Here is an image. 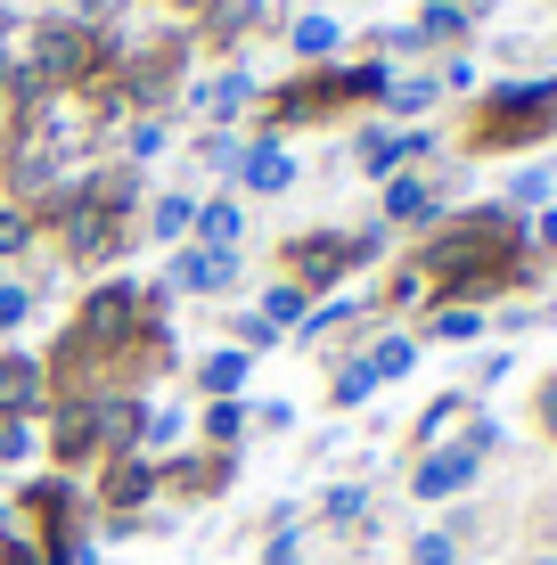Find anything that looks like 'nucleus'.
Instances as JSON below:
<instances>
[{"label":"nucleus","instance_id":"22","mask_svg":"<svg viewBox=\"0 0 557 565\" xmlns=\"http://www.w3.org/2000/svg\"><path fill=\"white\" fill-rule=\"evenodd\" d=\"M369 394H377L369 361H353V369H344V377H336V411H353V402H369Z\"/></svg>","mask_w":557,"mask_h":565},{"label":"nucleus","instance_id":"35","mask_svg":"<svg viewBox=\"0 0 557 565\" xmlns=\"http://www.w3.org/2000/svg\"><path fill=\"white\" fill-rule=\"evenodd\" d=\"M0 83H9V57H0Z\"/></svg>","mask_w":557,"mask_h":565},{"label":"nucleus","instance_id":"33","mask_svg":"<svg viewBox=\"0 0 557 565\" xmlns=\"http://www.w3.org/2000/svg\"><path fill=\"white\" fill-rule=\"evenodd\" d=\"M542 426H549V435H557V377L542 385Z\"/></svg>","mask_w":557,"mask_h":565},{"label":"nucleus","instance_id":"10","mask_svg":"<svg viewBox=\"0 0 557 565\" xmlns=\"http://www.w3.org/2000/svg\"><path fill=\"white\" fill-rule=\"evenodd\" d=\"M386 222H435V189L418 172H394L386 181Z\"/></svg>","mask_w":557,"mask_h":565},{"label":"nucleus","instance_id":"37","mask_svg":"<svg viewBox=\"0 0 557 565\" xmlns=\"http://www.w3.org/2000/svg\"><path fill=\"white\" fill-rule=\"evenodd\" d=\"M443 9H451V0H443Z\"/></svg>","mask_w":557,"mask_h":565},{"label":"nucleus","instance_id":"1","mask_svg":"<svg viewBox=\"0 0 557 565\" xmlns=\"http://www.w3.org/2000/svg\"><path fill=\"white\" fill-rule=\"evenodd\" d=\"M222 287H238V255H222V246H172L164 296H222Z\"/></svg>","mask_w":557,"mask_h":565},{"label":"nucleus","instance_id":"16","mask_svg":"<svg viewBox=\"0 0 557 565\" xmlns=\"http://www.w3.org/2000/svg\"><path fill=\"white\" fill-rule=\"evenodd\" d=\"M33 451H42V426H33V418H0V459L25 467Z\"/></svg>","mask_w":557,"mask_h":565},{"label":"nucleus","instance_id":"23","mask_svg":"<svg viewBox=\"0 0 557 565\" xmlns=\"http://www.w3.org/2000/svg\"><path fill=\"white\" fill-rule=\"evenodd\" d=\"M25 311H33V287L0 279V337H9V328H25Z\"/></svg>","mask_w":557,"mask_h":565},{"label":"nucleus","instance_id":"21","mask_svg":"<svg viewBox=\"0 0 557 565\" xmlns=\"http://www.w3.org/2000/svg\"><path fill=\"white\" fill-rule=\"evenodd\" d=\"M369 516V492H361V483H336L329 492V524H361Z\"/></svg>","mask_w":557,"mask_h":565},{"label":"nucleus","instance_id":"30","mask_svg":"<svg viewBox=\"0 0 557 565\" xmlns=\"http://www.w3.org/2000/svg\"><path fill=\"white\" fill-rule=\"evenodd\" d=\"M508 198H516V205H542V198H549V172H516Z\"/></svg>","mask_w":557,"mask_h":565},{"label":"nucleus","instance_id":"7","mask_svg":"<svg viewBox=\"0 0 557 565\" xmlns=\"http://www.w3.org/2000/svg\"><path fill=\"white\" fill-rule=\"evenodd\" d=\"M83 66H90V33L50 25L42 33V74H33V83H66V74H83Z\"/></svg>","mask_w":557,"mask_h":565},{"label":"nucleus","instance_id":"6","mask_svg":"<svg viewBox=\"0 0 557 565\" xmlns=\"http://www.w3.org/2000/svg\"><path fill=\"white\" fill-rule=\"evenodd\" d=\"M157 483H164V467H157V459H131V451H124V459H115V467H107V483H99V500H107V509H140V500H148V492H157Z\"/></svg>","mask_w":557,"mask_h":565},{"label":"nucleus","instance_id":"27","mask_svg":"<svg viewBox=\"0 0 557 565\" xmlns=\"http://www.w3.org/2000/svg\"><path fill=\"white\" fill-rule=\"evenodd\" d=\"M386 99H394V115H418V107H435V83L418 74V83H394Z\"/></svg>","mask_w":557,"mask_h":565},{"label":"nucleus","instance_id":"36","mask_svg":"<svg viewBox=\"0 0 557 565\" xmlns=\"http://www.w3.org/2000/svg\"><path fill=\"white\" fill-rule=\"evenodd\" d=\"M533 565H557V557H533Z\"/></svg>","mask_w":557,"mask_h":565},{"label":"nucleus","instance_id":"9","mask_svg":"<svg viewBox=\"0 0 557 565\" xmlns=\"http://www.w3.org/2000/svg\"><path fill=\"white\" fill-rule=\"evenodd\" d=\"M246 369H255V353H238V344H222V353H214V361L197 369V385H205V394H214V402H238V394H246Z\"/></svg>","mask_w":557,"mask_h":565},{"label":"nucleus","instance_id":"15","mask_svg":"<svg viewBox=\"0 0 557 565\" xmlns=\"http://www.w3.org/2000/svg\"><path fill=\"white\" fill-rule=\"evenodd\" d=\"M181 435H189L181 411H140V451H172Z\"/></svg>","mask_w":557,"mask_h":565},{"label":"nucleus","instance_id":"24","mask_svg":"<svg viewBox=\"0 0 557 565\" xmlns=\"http://www.w3.org/2000/svg\"><path fill=\"white\" fill-rule=\"evenodd\" d=\"M475 328H484V311H475V303H468V311H459V303H451V311H435V337H443V344L475 337Z\"/></svg>","mask_w":557,"mask_h":565},{"label":"nucleus","instance_id":"12","mask_svg":"<svg viewBox=\"0 0 557 565\" xmlns=\"http://www.w3.org/2000/svg\"><path fill=\"white\" fill-rule=\"evenodd\" d=\"M361 361H369V377H377V385H394V377H410L418 344H410V337H377V353H361Z\"/></svg>","mask_w":557,"mask_h":565},{"label":"nucleus","instance_id":"29","mask_svg":"<svg viewBox=\"0 0 557 565\" xmlns=\"http://www.w3.org/2000/svg\"><path fill=\"white\" fill-rule=\"evenodd\" d=\"M459 411H468V402H459V394H443V402H435V411H427V418H418V435H427V443H435V435H443V426H451Z\"/></svg>","mask_w":557,"mask_h":565},{"label":"nucleus","instance_id":"3","mask_svg":"<svg viewBox=\"0 0 557 565\" xmlns=\"http://www.w3.org/2000/svg\"><path fill=\"white\" fill-rule=\"evenodd\" d=\"M50 402V369L33 353H0V418H42Z\"/></svg>","mask_w":557,"mask_h":565},{"label":"nucleus","instance_id":"13","mask_svg":"<svg viewBox=\"0 0 557 565\" xmlns=\"http://www.w3.org/2000/svg\"><path fill=\"white\" fill-rule=\"evenodd\" d=\"M148 230H157V238H172V246H181L189 230H197V198H181V189H172V198H157V222H148Z\"/></svg>","mask_w":557,"mask_h":565},{"label":"nucleus","instance_id":"14","mask_svg":"<svg viewBox=\"0 0 557 565\" xmlns=\"http://www.w3.org/2000/svg\"><path fill=\"white\" fill-rule=\"evenodd\" d=\"M205 443H214V451H238L246 443V402H214V411H205Z\"/></svg>","mask_w":557,"mask_h":565},{"label":"nucleus","instance_id":"28","mask_svg":"<svg viewBox=\"0 0 557 565\" xmlns=\"http://www.w3.org/2000/svg\"><path fill=\"white\" fill-rule=\"evenodd\" d=\"M33 246V213H0V255H25Z\"/></svg>","mask_w":557,"mask_h":565},{"label":"nucleus","instance_id":"26","mask_svg":"<svg viewBox=\"0 0 557 565\" xmlns=\"http://www.w3.org/2000/svg\"><path fill=\"white\" fill-rule=\"evenodd\" d=\"M418 33H427V42H459V33H468V17L435 0V9H427V25H418Z\"/></svg>","mask_w":557,"mask_h":565},{"label":"nucleus","instance_id":"5","mask_svg":"<svg viewBox=\"0 0 557 565\" xmlns=\"http://www.w3.org/2000/svg\"><path fill=\"white\" fill-rule=\"evenodd\" d=\"M238 181L255 189V198H279V189L296 181V156H287L279 140H255V148H238Z\"/></svg>","mask_w":557,"mask_h":565},{"label":"nucleus","instance_id":"18","mask_svg":"<svg viewBox=\"0 0 557 565\" xmlns=\"http://www.w3.org/2000/svg\"><path fill=\"white\" fill-rule=\"evenodd\" d=\"M263 320H271V328H303V287L296 279L271 287V296H263Z\"/></svg>","mask_w":557,"mask_h":565},{"label":"nucleus","instance_id":"11","mask_svg":"<svg viewBox=\"0 0 557 565\" xmlns=\"http://www.w3.org/2000/svg\"><path fill=\"white\" fill-rule=\"evenodd\" d=\"M246 99H255V74H246V66H238V74H214V83L197 90V107L214 115V124H229V115H238Z\"/></svg>","mask_w":557,"mask_h":565},{"label":"nucleus","instance_id":"25","mask_svg":"<svg viewBox=\"0 0 557 565\" xmlns=\"http://www.w3.org/2000/svg\"><path fill=\"white\" fill-rule=\"evenodd\" d=\"M263 344H279V328L263 311H238V353H263Z\"/></svg>","mask_w":557,"mask_h":565},{"label":"nucleus","instance_id":"34","mask_svg":"<svg viewBox=\"0 0 557 565\" xmlns=\"http://www.w3.org/2000/svg\"><path fill=\"white\" fill-rule=\"evenodd\" d=\"M542 246H549V255H557V213H549V222H542Z\"/></svg>","mask_w":557,"mask_h":565},{"label":"nucleus","instance_id":"8","mask_svg":"<svg viewBox=\"0 0 557 565\" xmlns=\"http://www.w3.org/2000/svg\"><path fill=\"white\" fill-rule=\"evenodd\" d=\"M238 238H246V213H238V198L197 205V246H222V255H238Z\"/></svg>","mask_w":557,"mask_h":565},{"label":"nucleus","instance_id":"4","mask_svg":"<svg viewBox=\"0 0 557 565\" xmlns=\"http://www.w3.org/2000/svg\"><path fill=\"white\" fill-rule=\"evenodd\" d=\"M475 467H484V451H468V443L427 451V459H418V476H410V492L418 500H451V492H468V483H475Z\"/></svg>","mask_w":557,"mask_h":565},{"label":"nucleus","instance_id":"17","mask_svg":"<svg viewBox=\"0 0 557 565\" xmlns=\"http://www.w3.org/2000/svg\"><path fill=\"white\" fill-rule=\"evenodd\" d=\"M296 57H336V17H296Z\"/></svg>","mask_w":557,"mask_h":565},{"label":"nucleus","instance_id":"31","mask_svg":"<svg viewBox=\"0 0 557 565\" xmlns=\"http://www.w3.org/2000/svg\"><path fill=\"white\" fill-rule=\"evenodd\" d=\"M164 140H172L164 124H140V131H131V156H164Z\"/></svg>","mask_w":557,"mask_h":565},{"label":"nucleus","instance_id":"32","mask_svg":"<svg viewBox=\"0 0 557 565\" xmlns=\"http://www.w3.org/2000/svg\"><path fill=\"white\" fill-rule=\"evenodd\" d=\"M263 565H296V533H279V541H271V557H263Z\"/></svg>","mask_w":557,"mask_h":565},{"label":"nucleus","instance_id":"2","mask_svg":"<svg viewBox=\"0 0 557 565\" xmlns=\"http://www.w3.org/2000/svg\"><path fill=\"white\" fill-rule=\"evenodd\" d=\"M549 131L557 124V83H508V90H492V140H516V131Z\"/></svg>","mask_w":557,"mask_h":565},{"label":"nucleus","instance_id":"19","mask_svg":"<svg viewBox=\"0 0 557 565\" xmlns=\"http://www.w3.org/2000/svg\"><path fill=\"white\" fill-rule=\"evenodd\" d=\"M353 311H361V303H320V311H303V328H296V337H303V344H320V337H336V328L353 320Z\"/></svg>","mask_w":557,"mask_h":565},{"label":"nucleus","instance_id":"20","mask_svg":"<svg viewBox=\"0 0 557 565\" xmlns=\"http://www.w3.org/2000/svg\"><path fill=\"white\" fill-rule=\"evenodd\" d=\"M410 565H459V533H418L410 541Z\"/></svg>","mask_w":557,"mask_h":565}]
</instances>
